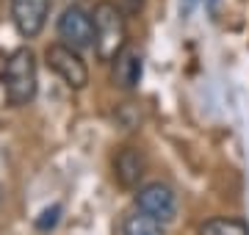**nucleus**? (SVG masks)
<instances>
[{
    "label": "nucleus",
    "instance_id": "obj_7",
    "mask_svg": "<svg viewBox=\"0 0 249 235\" xmlns=\"http://www.w3.org/2000/svg\"><path fill=\"white\" fill-rule=\"evenodd\" d=\"M144 172H147V158L136 147H122L114 158V177L122 188H139Z\"/></svg>",
    "mask_w": 249,
    "mask_h": 235
},
{
    "label": "nucleus",
    "instance_id": "obj_13",
    "mask_svg": "<svg viewBox=\"0 0 249 235\" xmlns=\"http://www.w3.org/2000/svg\"><path fill=\"white\" fill-rule=\"evenodd\" d=\"M199 3H205V0H183V3H180V11H183V14H191V11L196 9V6H199Z\"/></svg>",
    "mask_w": 249,
    "mask_h": 235
},
{
    "label": "nucleus",
    "instance_id": "obj_1",
    "mask_svg": "<svg viewBox=\"0 0 249 235\" xmlns=\"http://www.w3.org/2000/svg\"><path fill=\"white\" fill-rule=\"evenodd\" d=\"M124 14L119 11L116 3L111 0H100L94 11H91V22H94V55L100 64H111L116 55L127 47V22Z\"/></svg>",
    "mask_w": 249,
    "mask_h": 235
},
{
    "label": "nucleus",
    "instance_id": "obj_2",
    "mask_svg": "<svg viewBox=\"0 0 249 235\" xmlns=\"http://www.w3.org/2000/svg\"><path fill=\"white\" fill-rule=\"evenodd\" d=\"M3 91L11 105H28L36 97V55L28 47L9 55L3 69Z\"/></svg>",
    "mask_w": 249,
    "mask_h": 235
},
{
    "label": "nucleus",
    "instance_id": "obj_4",
    "mask_svg": "<svg viewBox=\"0 0 249 235\" xmlns=\"http://www.w3.org/2000/svg\"><path fill=\"white\" fill-rule=\"evenodd\" d=\"M45 58H47V67H50L70 89H83V86L89 83V69H86V64H83L78 50H72V47L55 42V45L47 47Z\"/></svg>",
    "mask_w": 249,
    "mask_h": 235
},
{
    "label": "nucleus",
    "instance_id": "obj_6",
    "mask_svg": "<svg viewBox=\"0 0 249 235\" xmlns=\"http://www.w3.org/2000/svg\"><path fill=\"white\" fill-rule=\"evenodd\" d=\"M50 14V0H11V22L22 39H36Z\"/></svg>",
    "mask_w": 249,
    "mask_h": 235
},
{
    "label": "nucleus",
    "instance_id": "obj_12",
    "mask_svg": "<svg viewBox=\"0 0 249 235\" xmlns=\"http://www.w3.org/2000/svg\"><path fill=\"white\" fill-rule=\"evenodd\" d=\"M58 213H61V208H58V205H53L50 210H45V213H42V218L36 221V227H39V230H47V227H55V221H58Z\"/></svg>",
    "mask_w": 249,
    "mask_h": 235
},
{
    "label": "nucleus",
    "instance_id": "obj_8",
    "mask_svg": "<svg viewBox=\"0 0 249 235\" xmlns=\"http://www.w3.org/2000/svg\"><path fill=\"white\" fill-rule=\"evenodd\" d=\"M114 69H111V81L124 91H133L142 81V55L136 53L133 47H124L122 53L116 55L114 61Z\"/></svg>",
    "mask_w": 249,
    "mask_h": 235
},
{
    "label": "nucleus",
    "instance_id": "obj_9",
    "mask_svg": "<svg viewBox=\"0 0 249 235\" xmlns=\"http://www.w3.org/2000/svg\"><path fill=\"white\" fill-rule=\"evenodd\" d=\"M122 233L124 235H163V224L158 218L147 216L144 210H136V213H130L124 218Z\"/></svg>",
    "mask_w": 249,
    "mask_h": 235
},
{
    "label": "nucleus",
    "instance_id": "obj_11",
    "mask_svg": "<svg viewBox=\"0 0 249 235\" xmlns=\"http://www.w3.org/2000/svg\"><path fill=\"white\" fill-rule=\"evenodd\" d=\"M116 6L124 17H136V14L144 11V0H116Z\"/></svg>",
    "mask_w": 249,
    "mask_h": 235
},
{
    "label": "nucleus",
    "instance_id": "obj_10",
    "mask_svg": "<svg viewBox=\"0 0 249 235\" xmlns=\"http://www.w3.org/2000/svg\"><path fill=\"white\" fill-rule=\"evenodd\" d=\"M199 235H249V227L241 218H211L199 227Z\"/></svg>",
    "mask_w": 249,
    "mask_h": 235
},
{
    "label": "nucleus",
    "instance_id": "obj_3",
    "mask_svg": "<svg viewBox=\"0 0 249 235\" xmlns=\"http://www.w3.org/2000/svg\"><path fill=\"white\" fill-rule=\"evenodd\" d=\"M58 39L61 45L72 47V50H86V47L94 45V22H91V14L83 6L72 3L64 9V14L58 17Z\"/></svg>",
    "mask_w": 249,
    "mask_h": 235
},
{
    "label": "nucleus",
    "instance_id": "obj_5",
    "mask_svg": "<svg viewBox=\"0 0 249 235\" xmlns=\"http://www.w3.org/2000/svg\"><path fill=\"white\" fill-rule=\"evenodd\" d=\"M136 205L147 216L158 218L160 224H169L178 216V197L166 183H147L136 194Z\"/></svg>",
    "mask_w": 249,
    "mask_h": 235
}]
</instances>
